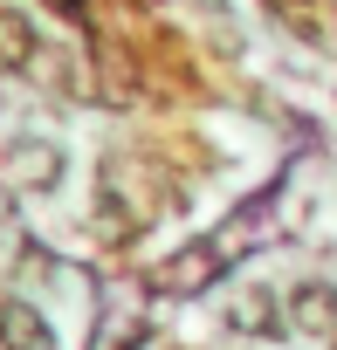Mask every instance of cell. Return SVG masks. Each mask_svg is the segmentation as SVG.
<instances>
[{
    "label": "cell",
    "mask_w": 337,
    "mask_h": 350,
    "mask_svg": "<svg viewBox=\"0 0 337 350\" xmlns=\"http://www.w3.org/2000/svg\"><path fill=\"white\" fill-rule=\"evenodd\" d=\"M0 343H8V350H49L42 316H28L21 302H0Z\"/></svg>",
    "instance_id": "2"
},
{
    "label": "cell",
    "mask_w": 337,
    "mask_h": 350,
    "mask_svg": "<svg viewBox=\"0 0 337 350\" xmlns=\"http://www.w3.org/2000/svg\"><path fill=\"white\" fill-rule=\"evenodd\" d=\"M289 316H296V329H330L337 323V288L330 282H303L289 295Z\"/></svg>",
    "instance_id": "1"
}]
</instances>
